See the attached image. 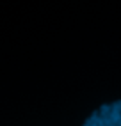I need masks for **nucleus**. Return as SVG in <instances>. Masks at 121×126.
Returning a JSON list of instances; mask_svg holds the SVG:
<instances>
[{
    "mask_svg": "<svg viewBox=\"0 0 121 126\" xmlns=\"http://www.w3.org/2000/svg\"><path fill=\"white\" fill-rule=\"evenodd\" d=\"M84 126H121V101H112L96 108Z\"/></svg>",
    "mask_w": 121,
    "mask_h": 126,
    "instance_id": "obj_1",
    "label": "nucleus"
}]
</instances>
